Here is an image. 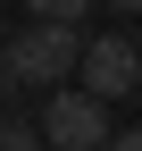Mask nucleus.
<instances>
[{"instance_id":"f257e3e1","label":"nucleus","mask_w":142,"mask_h":151,"mask_svg":"<svg viewBox=\"0 0 142 151\" xmlns=\"http://www.w3.org/2000/svg\"><path fill=\"white\" fill-rule=\"evenodd\" d=\"M109 101H92L84 84H67V92H42V143L50 151H109Z\"/></svg>"},{"instance_id":"f03ea898","label":"nucleus","mask_w":142,"mask_h":151,"mask_svg":"<svg viewBox=\"0 0 142 151\" xmlns=\"http://www.w3.org/2000/svg\"><path fill=\"white\" fill-rule=\"evenodd\" d=\"M84 42L92 34H75V25H33V34H17V76L25 84H42V92H67V76H84Z\"/></svg>"},{"instance_id":"7ed1b4c3","label":"nucleus","mask_w":142,"mask_h":151,"mask_svg":"<svg viewBox=\"0 0 142 151\" xmlns=\"http://www.w3.org/2000/svg\"><path fill=\"white\" fill-rule=\"evenodd\" d=\"M92 101H126V92L142 84V42H126V34H92L84 42V76H75Z\"/></svg>"},{"instance_id":"20e7f679","label":"nucleus","mask_w":142,"mask_h":151,"mask_svg":"<svg viewBox=\"0 0 142 151\" xmlns=\"http://www.w3.org/2000/svg\"><path fill=\"white\" fill-rule=\"evenodd\" d=\"M0 151H50V143H42V118H17V109H0Z\"/></svg>"},{"instance_id":"39448f33","label":"nucleus","mask_w":142,"mask_h":151,"mask_svg":"<svg viewBox=\"0 0 142 151\" xmlns=\"http://www.w3.org/2000/svg\"><path fill=\"white\" fill-rule=\"evenodd\" d=\"M84 9H92V0H33V17H42V25H75Z\"/></svg>"},{"instance_id":"423d86ee","label":"nucleus","mask_w":142,"mask_h":151,"mask_svg":"<svg viewBox=\"0 0 142 151\" xmlns=\"http://www.w3.org/2000/svg\"><path fill=\"white\" fill-rule=\"evenodd\" d=\"M17 84H25V76H17V50H9V42H0V101H9V92H17Z\"/></svg>"},{"instance_id":"0eeeda50","label":"nucleus","mask_w":142,"mask_h":151,"mask_svg":"<svg viewBox=\"0 0 142 151\" xmlns=\"http://www.w3.org/2000/svg\"><path fill=\"white\" fill-rule=\"evenodd\" d=\"M109 151H142V134H109Z\"/></svg>"},{"instance_id":"6e6552de","label":"nucleus","mask_w":142,"mask_h":151,"mask_svg":"<svg viewBox=\"0 0 142 151\" xmlns=\"http://www.w3.org/2000/svg\"><path fill=\"white\" fill-rule=\"evenodd\" d=\"M117 9H126V17H142V0H117Z\"/></svg>"},{"instance_id":"1a4fd4ad","label":"nucleus","mask_w":142,"mask_h":151,"mask_svg":"<svg viewBox=\"0 0 142 151\" xmlns=\"http://www.w3.org/2000/svg\"><path fill=\"white\" fill-rule=\"evenodd\" d=\"M134 42H142V34H134Z\"/></svg>"}]
</instances>
